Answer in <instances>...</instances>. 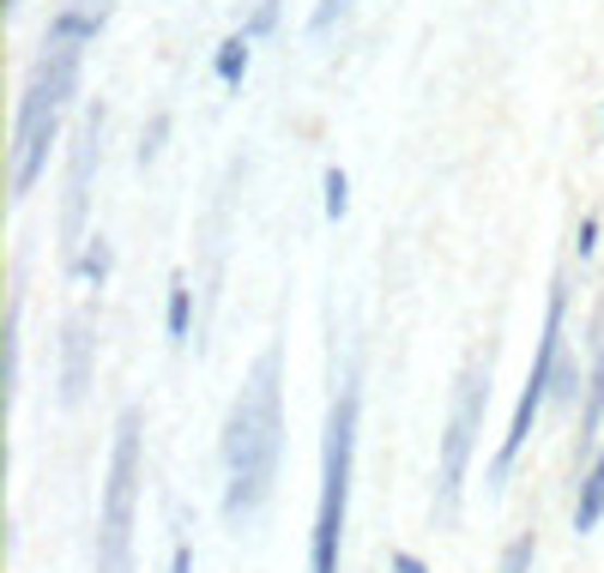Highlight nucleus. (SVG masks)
I'll return each instance as SVG.
<instances>
[{"label": "nucleus", "instance_id": "423d86ee", "mask_svg": "<svg viewBox=\"0 0 604 573\" xmlns=\"http://www.w3.org/2000/svg\"><path fill=\"white\" fill-rule=\"evenodd\" d=\"M484 404H490V363L472 368V375L460 380V404H454V423H447V447H442V520H454V513H460V489H466V465H472Z\"/></svg>", "mask_w": 604, "mask_h": 573}, {"label": "nucleus", "instance_id": "a211bd4d", "mask_svg": "<svg viewBox=\"0 0 604 573\" xmlns=\"http://www.w3.org/2000/svg\"><path fill=\"white\" fill-rule=\"evenodd\" d=\"M170 573H194V556H188V544H176V561H170Z\"/></svg>", "mask_w": 604, "mask_h": 573}, {"label": "nucleus", "instance_id": "1a4fd4ad", "mask_svg": "<svg viewBox=\"0 0 604 573\" xmlns=\"http://www.w3.org/2000/svg\"><path fill=\"white\" fill-rule=\"evenodd\" d=\"M599 339H592V375H587V417H580V447L599 435L604 423V308H599V326H592Z\"/></svg>", "mask_w": 604, "mask_h": 573}, {"label": "nucleus", "instance_id": "9d476101", "mask_svg": "<svg viewBox=\"0 0 604 573\" xmlns=\"http://www.w3.org/2000/svg\"><path fill=\"white\" fill-rule=\"evenodd\" d=\"M604 520V453L592 459L587 483H580V501H575V532H592Z\"/></svg>", "mask_w": 604, "mask_h": 573}, {"label": "nucleus", "instance_id": "7ed1b4c3", "mask_svg": "<svg viewBox=\"0 0 604 573\" xmlns=\"http://www.w3.org/2000/svg\"><path fill=\"white\" fill-rule=\"evenodd\" d=\"M357 387L345 380L339 399L327 411V447H321V513H315V556L309 573H339V537H345V513H351V465H357Z\"/></svg>", "mask_w": 604, "mask_h": 573}, {"label": "nucleus", "instance_id": "4468645a", "mask_svg": "<svg viewBox=\"0 0 604 573\" xmlns=\"http://www.w3.org/2000/svg\"><path fill=\"white\" fill-rule=\"evenodd\" d=\"M532 549H539V537L520 532V537L508 544V556H502V573H526V568H532Z\"/></svg>", "mask_w": 604, "mask_h": 573}, {"label": "nucleus", "instance_id": "f257e3e1", "mask_svg": "<svg viewBox=\"0 0 604 573\" xmlns=\"http://www.w3.org/2000/svg\"><path fill=\"white\" fill-rule=\"evenodd\" d=\"M278 453H285V387H278V351H261L230 404V423H224V465H230L224 513L230 520L254 513L273 496Z\"/></svg>", "mask_w": 604, "mask_h": 573}, {"label": "nucleus", "instance_id": "f03ea898", "mask_svg": "<svg viewBox=\"0 0 604 573\" xmlns=\"http://www.w3.org/2000/svg\"><path fill=\"white\" fill-rule=\"evenodd\" d=\"M80 92V42L73 37H49L37 73H31L25 97H19V133H13V199H25L43 175V157H49L61 115Z\"/></svg>", "mask_w": 604, "mask_h": 573}, {"label": "nucleus", "instance_id": "6ab92c4d", "mask_svg": "<svg viewBox=\"0 0 604 573\" xmlns=\"http://www.w3.org/2000/svg\"><path fill=\"white\" fill-rule=\"evenodd\" d=\"M7 7H19V0H7Z\"/></svg>", "mask_w": 604, "mask_h": 573}, {"label": "nucleus", "instance_id": "20e7f679", "mask_svg": "<svg viewBox=\"0 0 604 573\" xmlns=\"http://www.w3.org/2000/svg\"><path fill=\"white\" fill-rule=\"evenodd\" d=\"M133 496H140V411H121L116 453H109V489H104V573H128Z\"/></svg>", "mask_w": 604, "mask_h": 573}, {"label": "nucleus", "instance_id": "2eb2a0df", "mask_svg": "<svg viewBox=\"0 0 604 573\" xmlns=\"http://www.w3.org/2000/svg\"><path fill=\"white\" fill-rule=\"evenodd\" d=\"M7 392H19V302L7 308Z\"/></svg>", "mask_w": 604, "mask_h": 573}, {"label": "nucleus", "instance_id": "6e6552de", "mask_svg": "<svg viewBox=\"0 0 604 573\" xmlns=\"http://www.w3.org/2000/svg\"><path fill=\"white\" fill-rule=\"evenodd\" d=\"M85 380H92V320H73V326H67L61 399H67V404H80V399H85Z\"/></svg>", "mask_w": 604, "mask_h": 573}, {"label": "nucleus", "instance_id": "39448f33", "mask_svg": "<svg viewBox=\"0 0 604 573\" xmlns=\"http://www.w3.org/2000/svg\"><path fill=\"white\" fill-rule=\"evenodd\" d=\"M563 320H568V284L556 278L551 314H544V339H539V363H532V375H526V387H520V404H514L508 441H502V453H496V477H508V465L520 459L526 435H532V423H539V411H544V392H551V380H556V356H563Z\"/></svg>", "mask_w": 604, "mask_h": 573}, {"label": "nucleus", "instance_id": "dca6fc26", "mask_svg": "<svg viewBox=\"0 0 604 573\" xmlns=\"http://www.w3.org/2000/svg\"><path fill=\"white\" fill-rule=\"evenodd\" d=\"M85 272L104 284V272H109V248H104V235H97V248H92V260H85Z\"/></svg>", "mask_w": 604, "mask_h": 573}, {"label": "nucleus", "instance_id": "f3484780", "mask_svg": "<svg viewBox=\"0 0 604 573\" xmlns=\"http://www.w3.org/2000/svg\"><path fill=\"white\" fill-rule=\"evenodd\" d=\"M394 573H430V568H423L418 556H406V549H399V556H394Z\"/></svg>", "mask_w": 604, "mask_h": 573}, {"label": "nucleus", "instance_id": "f8f14e48", "mask_svg": "<svg viewBox=\"0 0 604 573\" xmlns=\"http://www.w3.org/2000/svg\"><path fill=\"white\" fill-rule=\"evenodd\" d=\"M242 73H249V37H230L218 49V78L224 85H242Z\"/></svg>", "mask_w": 604, "mask_h": 573}, {"label": "nucleus", "instance_id": "ddd939ff", "mask_svg": "<svg viewBox=\"0 0 604 573\" xmlns=\"http://www.w3.org/2000/svg\"><path fill=\"white\" fill-rule=\"evenodd\" d=\"M345 211H351V182H345V170L333 163V170H327V218L339 223Z\"/></svg>", "mask_w": 604, "mask_h": 573}, {"label": "nucleus", "instance_id": "9b49d317", "mask_svg": "<svg viewBox=\"0 0 604 573\" xmlns=\"http://www.w3.org/2000/svg\"><path fill=\"white\" fill-rule=\"evenodd\" d=\"M188 314H194V290H188V278L176 272L170 278V344H188Z\"/></svg>", "mask_w": 604, "mask_h": 573}, {"label": "nucleus", "instance_id": "0eeeda50", "mask_svg": "<svg viewBox=\"0 0 604 573\" xmlns=\"http://www.w3.org/2000/svg\"><path fill=\"white\" fill-rule=\"evenodd\" d=\"M104 157V109L80 121V139H73V163H67V206H61V248L73 254L85 242V206H92V170Z\"/></svg>", "mask_w": 604, "mask_h": 573}]
</instances>
